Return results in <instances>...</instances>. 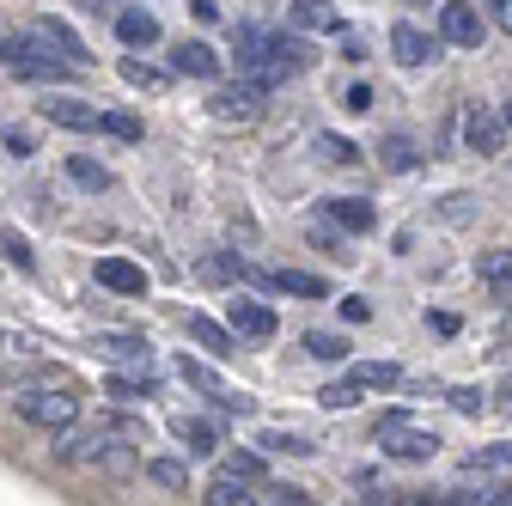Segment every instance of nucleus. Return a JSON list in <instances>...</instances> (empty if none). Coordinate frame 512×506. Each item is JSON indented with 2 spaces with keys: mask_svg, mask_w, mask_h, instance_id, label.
<instances>
[{
  "mask_svg": "<svg viewBox=\"0 0 512 506\" xmlns=\"http://www.w3.org/2000/svg\"><path fill=\"white\" fill-rule=\"evenodd\" d=\"M226 470H238V476H250V482H256V476H263V458H256V452H232V458H226Z\"/></svg>",
  "mask_w": 512,
  "mask_h": 506,
  "instance_id": "obj_37",
  "label": "nucleus"
},
{
  "mask_svg": "<svg viewBox=\"0 0 512 506\" xmlns=\"http://www.w3.org/2000/svg\"><path fill=\"white\" fill-rule=\"evenodd\" d=\"M183 324H189V336H196V342H202V348H208L214 360H232V354H238V330H226V324H214V318H208V311H189V318H183Z\"/></svg>",
  "mask_w": 512,
  "mask_h": 506,
  "instance_id": "obj_7",
  "label": "nucleus"
},
{
  "mask_svg": "<svg viewBox=\"0 0 512 506\" xmlns=\"http://www.w3.org/2000/svg\"><path fill=\"white\" fill-rule=\"evenodd\" d=\"M0 61H7L19 80H68V74H74V61L61 55L43 31H31V37H7V43H0Z\"/></svg>",
  "mask_w": 512,
  "mask_h": 506,
  "instance_id": "obj_1",
  "label": "nucleus"
},
{
  "mask_svg": "<svg viewBox=\"0 0 512 506\" xmlns=\"http://www.w3.org/2000/svg\"><path fill=\"white\" fill-rule=\"evenodd\" d=\"M500 141H506V116H488V110L464 116V147L470 153H500Z\"/></svg>",
  "mask_w": 512,
  "mask_h": 506,
  "instance_id": "obj_9",
  "label": "nucleus"
},
{
  "mask_svg": "<svg viewBox=\"0 0 512 506\" xmlns=\"http://www.w3.org/2000/svg\"><path fill=\"white\" fill-rule=\"evenodd\" d=\"M506 129H512V104H506Z\"/></svg>",
  "mask_w": 512,
  "mask_h": 506,
  "instance_id": "obj_46",
  "label": "nucleus"
},
{
  "mask_svg": "<svg viewBox=\"0 0 512 506\" xmlns=\"http://www.w3.org/2000/svg\"><path fill=\"white\" fill-rule=\"evenodd\" d=\"M476 275H482V281H512V250H482V257H476Z\"/></svg>",
  "mask_w": 512,
  "mask_h": 506,
  "instance_id": "obj_31",
  "label": "nucleus"
},
{
  "mask_svg": "<svg viewBox=\"0 0 512 506\" xmlns=\"http://www.w3.org/2000/svg\"><path fill=\"white\" fill-rule=\"evenodd\" d=\"M116 37H122L128 49H153V43H159V19H153L147 7H128V13H116Z\"/></svg>",
  "mask_w": 512,
  "mask_h": 506,
  "instance_id": "obj_16",
  "label": "nucleus"
},
{
  "mask_svg": "<svg viewBox=\"0 0 512 506\" xmlns=\"http://www.w3.org/2000/svg\"><path fill=\"white\" fill-rule=\"evenodd\" d=\"M43 116L55 122V129H74V135L98 129V110H92L86 98H43Z\"/></svg>",
  "mask_w": 512,
  "mask_h": 506,
  "instance_id": "obj_10",
  "label": "nucleus"
},
{
  "mask_svg": "<svg viewBox=\"0 0 512 506\" xmlns=\"http://www.w3.org/2000/svg\"><path fill=\"white\" fill-rule=\"evenodd\" d=\"M287 25H293V31H342L336 7H324V0H293V7H287Z\"/></svg>",
  "mask_w": 512,
  "mask_h": 506,
  "instance_id": "obj_18",
  "label": "nucleus"
},
{
  "mask_svg": "<svg viewBox=\"0 0 512 506\" xmlns=\"http://www.w3.org/2000/svg\"><path fill=\"white\" fill-rule=\"evenodd\" d=\"M177 372L189 378V385H202L208 397H226V391H232V385H220V372H214L208 360H189V354H183V360H177Z\"/></svg>",
  "mask_w": 512,
  "mask_h": 506,
  "instance_id": "obj_25",
  "label": "nucleus"
},
{
  "mask_svg": "<svg viewBox=\"0 0 512 506\" xmlns=\"http://www.w3.org/2000/svg\"><path fill=\"white\" fill-rule=\"evenodd\" d=\"M171 68L189 74V80H220V55H214L208 43H177V49H171Z\"/></svg>",
  "mask_w": 512,
  "mask_h": 506,
  "instance_id": "obj_14",
  "label": "nucleus"
},
{
  "mask_svg": "<svg viewBox=\"0 0 512 506\" xmlns=\"http://www.w3.org/2000/svg\"><path fill=\"white\" fill-rule=\"evenodd\" d=\"M378 159H384V171H415V165H421V147H415L409 135H384Z\"/></svg>",
  "mask_w": 512,
  "mask_h": 506,
  "instance_id": "obj_22",
  "label": "nucleus"
},
{
  "mask_svg": "<svg viewBox=\"0 0 512 506\" xmlns=\"http://www.w3.org/2000/svg\"><path fill=\"white\" fill-rule=\"evenodd\" d=\"M354 378H360V385H366V391H391V385H397V378H403V372H397L391 360H366V366H354Z\"/></svg>",
  "mask_w": 512,
  "mask_h": 506,
  "instance_id": "obj_28",
  "label": "nucleus"
},
{
  "mask_svg": "<svg viewBox=\"0 0 512 506\" xmlns=\"http://www.w3.org/2000/svg\"><path fill=\"white\" fill-rule=\"evenodd\" d=\"M317 153L336 159V165H354V159H360V147H354L348 135H317Z\"/></svg>",
  "mask_w": 512,
  "mask_h": 506,
  "instance_id": "obj_32",
  "label": "nucleus"
},
{
  "mask_svg": "<svg viewBox=\"0 0 512 506\" xmlns=\"http://www.w3.org/2000/svg\"><path fill=\"white\" fill-rule=\"evenodd\" d=\"M0 257H7L19 275H31L37 269V257H31V244H25V232H13V226H0Z\"/></svg>",
  "mask_w": 512,
  "mask_h": 506,
  "instance_id": "obj_24",
  "label": "nucleus"
},
{
  "mask_svg": "<svg viewBox=\"0 0 512 506\" xmlns=\"http://www.w3.org/2000/svg\"><path fill=\"white\" fill-rule=\"evenodd\" d=\"M427 324H433L439 336H458V318H452V311H427Z\"/></svg>",
  "mask_w": 512,
  "mask_h": 506,
  "instance_id": "obj_42",
  "label": "nucleus"
},
{
  "mask_svg": "<svg viewBox=\"0 0 512 506\" xmlns=\"http://www.w3.org/2000/svg\"><path fill=\"white\" fill-rule=\"evenodd\" d=\"M177 439H183V446L196 452V458H208V452L220 446V427H214V421H202V415H183V421H177Z\"/></svg>",
  "mask_w": 512,
  "mask_h": 506,
  "instance_id": "obj_19",
  "label": "nucleus"
},
{
  "mask_svg": "<svg viewBox=\"0 0 512 506\" xmlns=\"http://www.w3.org/2000/svg\"><path fill=\"white\" fill-rule=\"evenodd\" d=\"M189 13H196V19H220V7H214V0H189Z\"/></svg>",
  "mask_w": 512,
  "mask_h": 506,
  "instance_id": "obj_44",
  "label": "nucleus"
},
{
  "mask_svg": "<svg viewBox=\"0 0 512 506\" xmlns=\"http://www.w3.org/2000/svg\"><path fill=\"white\" fill-rule=\"evenodd\" d=\"M452 409H458V415H476V409H482V391H476V385L452 391Z\"/></svg>",
  "mask_w": 512,
  "mask_h": 506,
  "instance_id": "obj_39",
  "label": "nucleus"
},
{
  "mask_svg": "<svg viewBox=\"0 0 512 506\" xmlns=\"http://www.w3.org/2000/svg\"><path fill=\"white\" fill-rule=\"evenodd\" d=\"M488 13H494V25L512 37V0H488Z\"/></svg>",
  "mask_w": 512,
  "mask_h": 506,
  "instance_id": "obj_41",
  "label": "nucleus"
},
{
  "mask_svg": "<svg viewBox=\"0 0 512 506\" xmlns=\"http://www.w3.org/2000/svg\"><path fill=\"white\" fill-rule=\"evenodd\" d=\"M98 129L116 135V141H141V116H128V110H104L98 116Z\"/></svg>",
  "mask_w": 512,
  "mask_h": 506,
  "instance_id": "obj_29",
  "label": "nucleus"
},
{
  "mask_svg": "<svg viewBox=\"0 0 512 506\" xmlns=\"http://www.w3.org/2000/svg\"><path fill=\"white\" fill-rule=\"evenodd\" d=\"M147 476H153V482H165V488H183V482H189V470H183L177 458H159V464H147Z\"/></svg>",
  "mask_w": 512,
  "mask_h": 506,
  "instance_id": "obj_34",
  "label": "nucleus"
},
{
  "mask_svg": "<svg viewBox=\"0 0 512 506\" xmlns=\"http://www.w3.org/2000/svg\"><path fill=\"white\" fill-rule=\"evenodd\" d=\"M391 49H397L403 68H427V61L439 55V43H433L427 31H415V25H397V31H391Z\"/></svg>",
  "mask_w": 512,
  "mask_h": 506,
  "instance_id": "obj_15",
  "label": "nucleus"
},
{
  "mask_svg": "<svg viewBox=\"0 0 512 506\" xmlns=\"http://www.w3.org/2000/svg\"><path fill=\"white\" fill-rule=\"evenodd\" d=\"M98 354H104V360H122V366H153V342H147V336H128V330L98 336Z\"/></svg>",
  "mask_w": 512,
  "mask_h": 506,
  "instance_id": "obj_13",
  "label": "nucleus"
},
{
  "mask_svg": "<svg viewBox=\"0 0 512 506\" xmlns=\"http://www.w3.org/2000/svg\"><path fill=\"white\" fill-rule=\"evenodd\" d=\"M122 80H128V86H141V92H159V86H165V74L147 68V61H135V55H122Z\"/></svg>",
  "mask_w": 512,
  "mask_h": 506,
  "instance_id": "obj_30",
  "label": "nucleus"
},
{
  "mask_svg": "<svg viewBox=\"0 0 512 506\" xmlns=\"http://www.w3.org/2000/svg\"><path fill=\"white\" fill-rule=\"evenodd\" d=\"M232 330H238V336H250V342H269V336H275V311L238 293V299H232Z\"/></svg>",
  "mask_w": 512,
  "mask_h": 506,
  "instance_id": "obj_8",
  "label": "nucleus"
},
{
  "mask_svg": "<svg viewBox=\"0 0 512 506\" xmlns=\"http://www.w3.org/2000/svg\"><path fill=\"white\" fill-rule=\"evenodd\" d=\"M7 147H13V153H19V159H31V153H37V147H31V135H25V129H13V135H7Z\"/></svg>",
  "mask_w": 512,
  "mask_h": 506,
  "instance_id": "obj_43",
  "label": "nucleus"
},
{
  "mask_svg": "<svg viewBox=\"0 0 512 506\" xmlns=\"http://www.w3.org/2000/svg\"><path fill=\"white\" fill-rule=\"evenodd\" d=\"M37 31H43V37H49V43H55L61 55H68V61H74V68H86V61H92V49H86V43L74 37V25H61V19H43Z\"/></svg>",
  "mask_w": 512,
  "mask_h": 506,
  "instance_id": "obj_21",
  "label": "nucleus"
},
{
  "mask_svg": "<svg viewBox=\"0 0 512 506\" xmlns=\"http://www.w3.org/2000/svg\"><path fill=\"white\" fill-rule=\"evenodd\" d=\"M512 464V446H494V452H476L470 458V470H506Z\"/></svg>",
  "mask_w": 512,
  "mask_h": 506,
  "instance_id": "obj_36",
  "label": "nucleus"
},
{
  "mask_svg": "<svg viewBox=\"0 0 512 506\" xmlns=\"http://www.w3.org/2000/svg\"><path fill=\"white\" fill-rule=\"evenodd\" d=\"M324 214H330L336 232H372L378 226V214H372L366 196H336V202H324Z\"/></svg>",
  "mask_w": 512,
  "mask_h": 506,
  "instance_id": "obj_12",
  "label": "nucleus"
},
{
  "mask_svg": "<svg viewBox=\"0 0 512 506\" xmlns=\"http://www.w3.org/2000/svg\"><path fill=\"white\" fill-rule=\"evenodd\" d=\"M439 37L458 43V49H476L482 43V13L470 7V0H445L439 7Z\"/></svg>",
  "mask_w": 512,
  "mask_h": 506,
  "instance_id": "obj_5",
  "label": "nucleus"
},
{
  "mask_svg": "<svg viewBox=\"0 0 512 506\" xmlns=\"http://www.w3.org/2000/svg\"><path fill=\"white\" fill-rule=\"evenodd\" d=\"M86 7H92V13H110V0H86Z\"/></svg>",
  "mask_w": 512,
  "mask_h": 506,
  "instance_id": "obj_45",
  "label": "nucleus"
},
{
  "mask_svg": "<svg viewBox=\"0 0 512 506\" xmlns=\"http://www.w3.org/2000/svg\"><path fill=\"white\" fill-rule=\"evenodd\" d=\"M208 104H214V116H220V122H256V116H263V86L238 80V86H220Z\"/></svg>",
  "mask_w": 512,
  "mask_h": 506,
  "instance_id": "obj_6",
  "label": "nucleus"
},
{
  "mask_svg": "<svg viewBox=\"0 0 512 506\" xmlns=\"http://www.w3.org/2000/svg\"><path fill=\"white\" fill-rule=\"evenodd\" d=\"M19 415L31 427H74L80 421V397H68V391H25L19 397Z\"/></svg>",
  "mask_w": 512,
  "mask_h": 506,
  "instance_id": "obj_4",
  "label": "nucleus"
},
{
  "mask_svg": "<svg viewBox=\"0 0 512 506\" xmlns=\"http://www.w3.org/2000/svg\"><path fill=\"white\" fill-rule=\"evenodd\" d=\"M342 104H348V110H354V116H366V110H372V86H366V80H354V86H348V98H342Z\"/></svg>",
  "mask_w": 512,
  "mask_h": 506,
  "instance_id": "obj_38",
  "label": "nucleus"
},
{
  "mask_svg": "<svg viewBox=\"0 0 512 506\" xmlns=\"http://www.w3.org/2000/svg\"><path fill=\"white\" fill-rule=\"evenodd\" d=\"M68 177H74L80 189H110V171H104L98 159H86V153H74V159H68Z\"/></svg>",
  "mask_w": 512,
  "mask_h": 506,
  "instance_id": "obj_27",
  "label": "nucleus"
},
{
  "mask_svg": "<svg viewBox=\"0 0 512 506\" xmlns=\"http://www.w3.org/2000/svg\"><path fill=\"white\" fill-rule=\"evenodd\" d=\"M263 500H275V506H305L311 494H305V488H293V482H269V494H263Z\"/></svg>",
  "mask_w": 512,
  "mask_h": 506,
  "instance_id": "obj_35",
  "label": "nucleus"
},
{
  "mask_svg": "<svg viewBox=\"0 0 512 506\" xmlns=\"http://www.w3.org/2000/svg\"><path fill=\"white\" fill-rule=\"evenodd\" d=\"M366 397V385H360V378H336V385H324V391H317V403H324V409H354Z\"/></svg>",
  "mask_w": 512,
  "mask_h": 506,
  "instance_id": "obj_26",
  "label": "nucleus"
},
{
  "mask_svg": "<svg viewBox=\"0 0 512 506\" xmlns=\"http://www.w3.org/2000/svg\"><path fill=\"white\" fill-rule=\"evenodd\" d=\"M208 506H250V500H263V494H250V476H238V470H220L214 482H208V494H202Z\"/></svg>",
  "mask_w": 512,
  "mask_h": 506,
  "instance_id": "obj_17",
  "label": "nucleus"
},
{
  "mask_svg": "<svg viewBox=\"0 0 512 506\" xmlns=\"http://www.w3.org/2000/svg\"><path fill=\"white\" fill-rule=\"evenodd\" d=\"M98 281H104L110 293H128V299H141V293H147V269H141V263H128V257H104V263H98Z\"/></svg>",
  "mask_w": 512,
  "mask_h": 506,
  "instance_id": "obj_11",
  "label": "nucleus"
},
{
  "mask_svg": "<svg viewBox=\"0 0 512 506\" xmlns=\"http://www.w3.org/2000/svg\"><path fill=\"white\" fill-rule=\"evenodd\" d=\"M0 342H7V336H0Z\"/></svg>",
  "mask_w": 512,
  "mask_h": 506,
  "instance_id": "obj_47",
  "label": "nucleus"
},
{
  "mask_svg": "<svg viewBox=\"0 0 512 506\" xmlns=\"http://www.w3.org/2000/svg\"><path fill=\"white\" fill-rule=\"evenodd\" d=\"M61 464H104V470H135V452H122L104 427H61V446H55Z\"/></svg>",
  "mask_w": 512,
  "mask_h": 506,
  "instance_id": "obj_2",
  "label": "nucleus"
},
{
  "mask_svg": "<svg viewBox=\"0 0 512 506\" xmlns=\"http://www.w3.org/2000/svg\"><path fill=\"white\" fill-rule=\"evenodd\" d=\"M263 452H293V458H305V452H317V446H305L299 433H263Z\"/></svg>",
  "mask_w": 512,
  "mask_h": 506,
  "instance_id": "obj_33",
  "label": "nucleus"
},
{
  "mask_svg": "<svg viewBox=\"0 0 512 506\" xmlns=\"http://www.w3.org/2000/svg\"><path fill=\"white\" fill-rule=\"evenodd\" d=\"M342 318H348V324H366V318H372V299H342Z\"/></svg>",
  "mask_w": 512,
  "mask_h": 506,
  "instance_id": "obj_40",
  "label": "nucleus"
},
{
  "mask_svg": "<svg viewBox=\"0 0 512 506\" xmlns=\"http://www.w3.org/2000/svg\"><path fill=\"white\" fill-rule=\"evenodd\" d=\"M378 446H384V458H397V464H427L439 452V433L409 427V421H378Z\"/></svg>",
  "mask_w": 512,
  "mask_h": 506,
  "instance_id": "obj_3",
  "label": "nucleus"
},
{
  "mask_svg": "<svg viewBox=\"0 0 512 506\" xmlns=\"http://www.w3.org/2000/svg\"><path fill=\"white\" fill-rule=\"evenodd\" d=\"M104 397H110V403H141V397H153V378H147V372H141V378H135V372H110V378H104Z\"/></svg>",
  "mask_w": 512,
  "mask_h": 506,
  "instance_id": "obj_20",
  "label": "nucleus"
},
{
  "mask_svg": "<svg viewBox=\"0 0 512 506\" xmlns=\"http://www.w3.org/2000/svg\"><path fill=\"white\" fill-rule=\"evenodd\" d=\"M305 354H311V360H324V366H342V360H348V342L330 336V330H305Z\"/></svg>",
  "mask_w": 512,
  "mask_h": 506,
  "instance_id": "obj_23",
  "label": "nucleus"
}]
</instances>
